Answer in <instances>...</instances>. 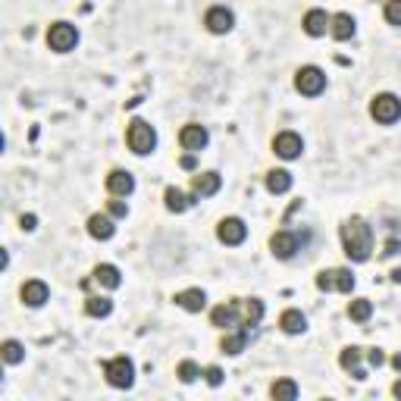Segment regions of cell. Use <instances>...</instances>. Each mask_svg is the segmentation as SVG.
<instances>
[{
	"label": "cell",
	"mask_w": 401,
	"mask_h": 401,
	"mask_svg": "<svg viewBox=\"0 0 401 401\" xmlns=\"http://www.w3.org/2000/svg\"><path fill=\"white\" fill-rule=\"evenodd\" d=\"M342 245H345V254L354 264H364V260H370V251H373V229L360 217L345 219L342 223Z\"/></svg>",
	"instance_id": "obj_1"
},
{
	"label": "cell",
	"mask_w": 401,
	"mask_h": 401,
	"mask_svg": "<svg viewBox=\"0 0 401 401\" xmlns=\"http://www.w3.org/2000/svg\"><path fill=\"white\" fill-rule=\"evenodd\" d=\"M126 141H129V148L135 150V154L144 157L157 148V132H154V126L144 123V119H132L129 132H126Z\"/></svg>",
	"instance_id": "obj_2"
},
{
	"label": "cell",
	"mask_w": 401,
	"mask_h": 401,
	"mask_svg": "<svg viewBox=\"0 0 401 401\" xmlns=\"http://www.w3.org/2000/svg\"><path fill=\"white\" fill-rule=\"evenodd\" d=\"M104 376L113 389H129L135 382V364L129 358H113L104 364Z\"/></svg>",
	"instance_id": "obj_3"
},
{
	"label": "cell",
	"mask_w": 401,
	"mask_h": 401,
	"mask_svg": "<svg viewBox=\"0 0 401 401\" xmlns=\"http://www.w3.org/2000/svg\"><path fill=\"white\" fill-rule=\"evenodd\" d=\"M370 116H373L376 123H382V126H392V123H398L401 119V101L395 95H376L373 97V104H370Z\"/></svg>",
	"instance_id": "obj_4"
},
{
	"label": "cell",
	"mask_w": 401,
	"mask_h": 401,
	"mask_svg": "<svg viewBox=\"0 0 401 401\" xmlns=\"http://www.w3.org/2000/svg\"><path fill=\"white\" fill-rule=\"evenodd\" d=\"M295 88L307 97L323 95V88H326V72L320 66H301L298 75H295Z\"/></svg>",
	"instance_id": "obj_5"
},
{
	"label": "cell",
	"mask_w": 401,
	"mask_h": 401,
	"mask_svg": "<svg viewBox=\"0 0 401 401\" xmlns=\"http://www.w3.org/2000/svg\"><path fill=\"white\" fill-rule=\"evenodd\" d=\"M317 288H320V292H345V295H351L354 276H351V270H345V266H339V270H323L317 276Z\"/></svg>",
	"instance_id": "obj_6"
},
{
	"label": "cell",
	"mask_w": 401,
	"mask_h": 401,
	"mask_svg": "<svg viewBox=\"0 0 401 401\" xmlns=\"http://www.w3.org/2000/svg\"><path fill=\"white\" fill-rule=\"evenodd\" d=\"M48 44L57 54H66V50H72L75 44H79V32H75V26H69V22H54V26L48 28Z\"/></svg>",
	"instance_id": "obj_7"
},
{
	"label": "cell",
	"mask_w": 401,
	"mask_h": 401,
	"mask_svg": "<svg viewBox=\"0 0 401 401\" xmlns=\"http://www.w3.org/2000/svg\"><path fill=\"white\" fill-rule=\"evenodd\" d=\"M217 238L223 242V245H242L248 238V226H245V219H238V217H226V219H219V226H217Z\"/></svg>",
	"instance_id": "obj_8"
},
{
	"label": "cell",
	"mask_w": 401,
	"mask_h": 401,
	"mask_svg": "<svg viewBox=\"0 0 401 401\" xmlns=\"http://www.w3.org/2000/svg\"><path fill=\"white\" fill-rule=\"evenodd\" d=\"M273 150H276V157H282V160H298L301 150H304V141H301L298 132H279V135L273 138Z\"/></svg>",
	"instance_id": "obj_9"
},
{
	"label": "cell",
	"mask_w": 401,
	"mask_h": 401,
	"mask_svg": "<svg viewBox=\"0 0 401 401\" xmlns=\"http://www.w3.org/2000/svg\"><path fill=\"white\" fill-rule=\"evenodd\" d=\"M204 26H207V32H213V35H226V32H232V26H235V16H232V10H226V7H211L204 13Z\"/></svg>",
	"instance_id": "obj_10"
},
{
	"label": "cell",
	"mask_w": 401,
	"mask_h": 401,
	"mask_svg": "<svg viewBox=\"0 0 401 401\" xmlns=\"http://www.w3.org/2000/svg\"><path fill=\"white\" fill-rule=\"evenodd\" d=\"M270 251H273V257H279V260L295 257V251H298V235L288 229L276 232V235L270 238Z\"/></svg>",
	"instance_id": "obj_11"
},
{
	"label": "cell",
	"mask_w": 401,
	"mask_h": 401,
	"mask_svg": "<svg viewBox=\"0 0 401 401\" xmlns=\"http://www.w3.org/2000/svg\"><path fill=\"white\" fill-rule=\"evenodd\" d=\"M179 141H182L185 150H191V154H195V150H204V148H207L211 135H207L204 126L188 123V126H182V132H179Z\"/></svg>",
	"instance_id": "obj_12"
},
{
	"label": "cell",
	"mask_w": 401,
	"mask_h": 401,
	"mask_svg": "<svg viewBox=\"0 0 401 401\" xmlns=\"http://www.w3.org/2000/svg\"><path fill=\"white\" fill-rule=\"evenodd\" d=\"M301 26H304V32L311 35V38H320V35L329 32V26H333V16H329L326 10H307Z\"/></svg>",
	"instance_id": "obj_13"
},
{
	"label": "cell",
	"mask_w": 401,
	"mask_h": 401,
	"mask_svg": "<svg viewBox=\"0 0 401 401\" xmlns=\"http://www.w3.org/2000/svg\"><path fill=\"white\" fill-rule=\"evenodd\" d=\"M219 185H223V179H219V173H197V176H191V195L195 197H211L219 191Z\"/></svg>",
	"instance_id": "obj_14"
},
{
	"label": "cell",
	"mask_w": 401,
	"mask_h": 401,
	"mask_svg": "<svg viewBox=\"0 0 401 401\" xmlns=\"http://www.w3.org/2000/svg\"><path fill=\"white\" fill-rule=\"evenodd\" d=\"M107 191L113 197H129L132 191H135V179H132V173L126 170H113L107 176Z\"/></svg>",
	"instance_id": "obj_15"
},
{
	"label": "cell",
	"mask_w": 401,
	"mask_h": 401,
	"mask_svg": "<svg viewBox=\"0 0 401 401\" xmlns=\"http://www.w3.org/2000/svg\"><path fill=\"white\" fill-rule=\"evenodd\" d=\"M88 235L97 238V242H110L116 235V226H113V217L110 213H95L88 219Z\"/></svg>",
	"instance_id": "obj_16"
},
{
	"label": "cell",
	"mask_w": 401,
	"mask_h": 401,
	"mask_svg": "<svg viewBox=\"0 0 401 401\" xmlns=\"http://www.w3.org/2000/svg\"><path fill=\"white\" fill-rule=\"evenodd\" d=\"M50 298V288L44 286L41 279H32V282H26L22 286V301H26L28 307H44Z\"/></svg>",
	"instance_id": "obj_17"
},
{
	"label": "cell",
	"mask_w": 401,
	"mask_h": 401,
	"mask_svg": "<svg viewBox=\"0 0 401 401\" xmlns=\"http://www.w3.org/2000/svg\"><path fill=\"white\" fill-rule=\"evenodd\" d=\"M211 323L219 329H229V326H242L238 323V304L232 301V304H219L211 311Z\"/></svg>",
	"instance_id": "obj_18"
},
{
	"label": "cell",
	"mask_w": 401,
	"mask_h": 401,
	"mask_svg": "<svg viewBox=\"0 0 401 401\" xmlns=\"http://www.w3.org/2000/svg\"><path fill=\"white\" fill-rule=\"evenodd\" d=\"M176 304L188 313H201L207 307V295L201 292V288H185V292L176 295Z\"/></svg>",
	"instance_id": "obj_19"
},
{
	"label": "cell",
	"mask_w": 401,
	"mask_h": 401,
	"mask_svg": "<svg viewBox=\"0 0 401 401\" xmlns=\"http://www.w3.org/2000/svg\"><path fill=\"white\" fill-rule=\"evenodd\" d=\"M279 326L288 335H301L307 329V317L301 311H295V307H288V311H282V317H279Z\"/></svg>",
	"instance_id": "obj_20"
},
{
	"label": "cell",
	"mask_w": 401,
	"mask_h": 401,
	"mask_svg": "<svg viewBox=\"0 0 401 401\" xmlns=\"http://www.w3.org/2000/svg\"><path fill=\"white\" fill-rule=\"evenodd\" d=\"M245 345H248V326L235 329V333H226V335H223V342H219L223 354H232V358L245 351Z\"/></svg>",
	"instance_id": "obj_21"
},
{
	"label": "cell",
	"mask_w": 401,
	"mask_h": 401,
	"mask_svg": "<svg viewBox=\"0 0 401 401\" xmlns=\"http://www.w3.org/2000/svg\"><path fill=\"white\" fill-rule=\"evenodd\" d=\"M95 282L97 286H104V288H119V282H123V276H119V270H116L113 264H97L95 266Z\"/></svg>",
	"instance_id": "obj_22"
},
{
	"label": "cell",
	"mask_w": 401,
	"mask_h": 401,
	"mask_svg": "<svg viewBox=\"0 0 401 401\" xmlns=\"http://www.w3.org/2000/svg\"><path fill=\"white\" fill-rule=\"evenodd\" d=\"M329 32H333L335 41H351V38H354V19L348 13H335Z\"/></svg>",
	"instance_id": "obj_23"
},
{
	"label": "cell",
	"mask_w": 401,
	"mask_h": 401,
	"mask_svg": "<svg viewBox=\"0 0 401 401\" xmlns=\"http://www.w3.org/2000/svg\"><path fill=\"white\" fill-rule=\"evenodd\" d=\"M292 188V173L288 170H270L266 173V191L270 195H286Z\"/></svg>",
	"instance_id": "obj_24"
},
{
	"label": "cell",
	"mask_w": 401,
	"mask_h": 401,
	"mask_svg": "<svg viewBox=\"0 0 401 401\" xmlns=\"http://www.w3.org/2000/svg\"><path fill=\"white\" fill-rule=\"evenodd\" d=\"M164 201H166V211L185 213L191 207V201H195V195H185V191H179V188H166L164 191Z\"/></svg>",
	"instance_id": "obj_25"
},
{
	"label": "cell",
	"mask_w": 401,
	"mask_h": 401,
	"mask_svg": "<svg viewBox=\"0 0 401 401\" xmlns=\"http://www.w3.org/2000/svg\"><path fill=\"white\" fill-rule=\"evenodd\" d=\"M270 395L276 401H295V398H298V382H295V380H276L270 386Z\"/></svg>",
	"instance_id": "obj_26"
},
{
	"label": "cell",
	"mask_w": 401,
	"mask_h": 401,
	"mask_svg": "<svg viewBox=\"0 0 401 401\" xmlns=\"http://www.w3.org/2000/svg\"><path fill=\"white\" fill-rule=\"evenodd\" d=\"M110 311H113V301L110 298H101V295L85 298V313L88 317H110Z\"/></svg>",
	"instance_id": "obj_27"
},
{
	"label": "cell",
	"mask_w": 401,
	"mask_h": 401,
	"mask_svg": "<svg viewBox=\"0 0 401 401\" xmlns=\"http://www.w3.org/2000/svg\"><path fill=\"white\" fill-rule=\"evenodd\" d=\"M348 317H351L354 323H367V320L373 317V304H370L367 298H354L351 304H348Z\"/></svg>",
	"instance_id": "obj_28"
},
{
	"label": "cell",
	"mask_w": 401,
	"mask_h": 401,
	"mask_svg": "<svg viewBox=\"0 0 401 401\" xmlns=\"http://www.w3.org/2000/svg\"><path fill=\"white\" fill-rule=\"evenodd\" d=\"M260 320H264V301L260 298L245 301V320H242V326H260Z\"/></svg>",
	"instance_id": "obj_29"
},
{
	"label": "cell",
	"mask_w": 401,
	"mask_h": 401,
	"mask_svg": "<svg viewBox=\"0 0 401 401\" xmlns=\"http://www.w3.org/2000/svg\"><path fill=\"white\" fill-rule=\"evenodd\" d=\"M0 354H3V360H7V364H22V358H26V348H22L16 339H7L3 345H0Z\"/></svg>",
	"instance_id": "obj_30"
},
{
	"label": "cell",
	"mask_w": 401,
	"mask_h": 401,
	"mask_svg": "<svg viewBox=\"0 0 401 401\" xmlns=\"http://www.w3.org/2000/svg\"><path fill=\"white\" fill-rule=\"evenodd\" d=\"M360 358H364V351H360V348H345V351L339 354V364H342V370H348V373H351V370H358L360 367Z\"/></svg>",
	"instance_id": "obj_31"
},
{
	"label": "cell",
	"mask_w": 401,
	"mask_h": 401,
	"mask_svg": "<svg viewBox=\"0 0 401 401\" xmlns=\"http://www.w3.org/2000/svg\"><path fill=\"white\" fill-rule=\"evenodd\" d=\"M176 376H179L182 382H195L197 376H204V373H201V367H197L195 360H182V364L176 367Z\"/></svg>",
	"instance_id": "obj_32"
},
{
	"label": "cell",
	"mask_w": 401,
	"mask_h": 401,
	"mask_svg": "<svg viewBox=\"0 0 401 401\" xmlns=\"http://www.w3.org/2000/svg\"><path fill=\"white\" fill-rule=\"evenodd\" d=\"M386 22L389 26H401V0H389L386 3Z\"/></svg>",
	"instance_id": "obj_33"
},
{
	"label": "cell",
	"mask_w": 401,
	"mask_h": 401,
	"mask_svg": "<svg viewBox=\"0 0 401 401\" xmlns=\"http://www.w3.org/2000/svg\"><path fill=\"white\" fill-rule=\"evenodd\" d=\"M107 213H110V217H113V219H123L126 213H129V204H126L123 197H113V201H110V204H107Z\"/></svg>",
	"instance_id": "obj_34"
},
{
	"label": "cell",
	"mask_w": 401,
	"mask_h": 401,
	"mask_svg": "<svg viewBox=\"0 0 401 401\" xmlns=\"http://www.w3.org/2000/svg\"><path fill=\"white\" fill-rule=\"evenodd\" d=\"M204 380L211 382V386H219V382H223V370H219V367H207L204 370Z\"/></svg>",
	"instance_id": "obj_35"
},
{
	"label": "cell",
	"mask_w": 401,
	"mask_h": 401,
	"mask_svg": "<svg viewBox=\"0 0 401 401\" xmlns=\"http://www.w3.org/2000/svg\"><path fill=\"white\" fill-rule=\"evenodd\" d=\"M367 360H370V367H382V364H386V354H382L380 348H370V351H367Z\"/></svg>",
	"instance_id": "obj_36"
},
{
	"label": "cell",
	"mask_w": 401,
	"mask_h": 401,
	"mask_svg": "<svg viewBox=\"0 0 401 401\" xmlns=\"http://www.w3.org/2000/svg\"><path fill=\"white\" fill-rule=\"evenodd\" d=\"M35 223H38V219H35V213H22V219H19V226L26 232H32L35 229Z\"/></svg>",
	"instance_id": "obj_37"
},
{
	"label": "cell",
	"mask_w": 401,
	"mask_h": 401,
	"mask_svg": "<svg viewBox=\"0 0 401 401\" xmlns=\"http://www.w3.org/2000/svg\"><path fill=\"white\" fill-rule=\"evenodd\" d=\"M398 238H389V242H386V251H382V257H392V254H398Z\"/></svg>",
	"instance_id": "obj_38"
},
{
	"label": "cell",
	"mask_w": 401,
	"mask_h": 401,
	"mask_svg": "<svg viewBox=\"0 0 401 401\" xmlns=\"http://www.w3.org/2000/svg\"><path fill=\"white\" fill-rule=\"evenodd\" d=\"M182 166H185V170H195V154H185L182 157Z\"/></svg>",
	"instance_id": "obj_39"
},
{
	"label": "cell",
	"mask_w": 401,
	"mask_h": 401,
	"mask_svg": "<svg viewBox=\"0 0 401 401\" xmlns=\"http://www.w3.org/2000/svg\"><path fill=\"white\" fill-rule=\"evenodd\" d=\"M351 376H354V380H367V370L358 367V370H351Z\"/></svg>",
	"instance_id": "obj_40"
},
{
	"label": "cell",
	"mask_w": 401,
	"mask_h": 401,
	"mask_svg": "<svg viewBox=\"0 0 401 401\" xmlns=\"http://www.w3.org/2000/svg\"><path fill=\"white\" fill-rule=\"evenodd\" d=\"M389 279H392V282H401V266H398V270L389 273Z\"/></svg>",
	"instance_id": "obj_41"
},
{
	"label": "cell",
	"mask_w": 401,
	"mask_h": 401,
	"mask_svg": "<svg viewBox=\"0 0 401 401\" xmlns=\"http://www.w3.org/2000/svg\"><path fill=\"white\" fill-rule=\"evenodd\" d=\"M392 367H395V370H398V373H401V354H395V358H392Z\"/></svg>",
	"instance_id": "obj_42"
},
{
	"label": "cell",
	"mask_w": 401,
	"mask_h": 401,
	"mask_svg": "<svg viewBox=\"0 0 401 401\" xmlns=\"http://www.w3.org/2000/svg\"><path fill=\"white\" fill-rule=\"evenodd\" d=\"M392 395H395V398H401V380L392 386Z\"/></svg>",
	"instance_id": "obj_43"
}]
</instances>
